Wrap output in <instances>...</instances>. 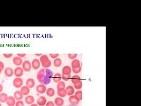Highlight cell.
I'll use <instances>...</instances> for the list:
<instances>
[{
	"label": "cell",
	"instance_id": "d6a6232c",
	"mask_svg": "<svg viewBox=\"0 0 141 106\" xmlns=\"http://www.w3.org/2000/svg\"><path fill=\"white\" fill-rule=\"evenodd\" d=\"M15 106H25V105H24V101L22 100H18L16 101Z\"/></svg>",
	"mask_w": 141,
	"mask_h": 106
},
{
	"label": "cell",
	"instance_id": "5b68a950",
	"mask_svg": "<svg viewBox=\"0 0 141 106\" xmlns=\"http://www.w3.org/2000/svg\"><path fill=\"white\" fill-rule=\"evenodd\" d=\"M68 100H69V103L72 104V105L78 104L80 102V100H79V98L77 97H76L75 95H72V96H69Z\"/></svg>",
	"mask_w": 141,
	"mask_h": 106
},
{
	"label": "cell",
	"instance_id": "4fadbf2b",
	"mask_svg": "<svg viewBox=\"0 0 141 106\" xmlns=\"http://www.w3.org/2000/svg\"><path fill=\"white\" fill-rule=\"evenodd\" d=\"M13 62L15 65L18 66V67H20V65H21L23 63L22 59L21 58L18 57H15L13 58Z\"/></svg>",
	"mask_w": 141,
	"mask_h": 106
},
{
	"label": "cell",
	"instance_id": "5bb4252c",
	"mask_svg": "<svg viewBox=\"0 0 141 106\" xmlns=\"http://www.w3.org/2000/svg\"><path fill=\"white\" fill-rule=\"evenodd\" d=\"M35 82L33 78H30L28 79H27V81H26V86H27L30 89L33 88L35 86Z\"/></svg>",
	"mask_w": 141,
	"mask_h": 106
},
{
	"label": "cell",
	"instance_id": "7c38bea8",
	"mask_svg": "<svg viewBox=\"0 0 141 106\" xmlns=\"http://www.w3.org/2000/svg\"><path fill=\"white\" fill-rule=\"evenodd\" d=\"M65 90H66L67 91V95H68L69 96L74 95L75 93L74 87L72 86H67V87H65Z\"/></svg>",
	"mask_w": 141,
	"mask_h": 106
},
{
	"label": "cell",
	"instance_id": "484cf974",
	"mask_svg": "<svg viewBox=\"0 0 141 106\" xmlns=\"http://www.w3.org/2000/svg\"><path fill=\"white\" fill-rule=\"evenodd\" d=\"M62 64V61L61 58H57L54 59V65L55 67H61Z\"/></svg>",
	"mask_w": 141,
	"mask_h": 106
},
{
	"label": "cell",
	"instance_id": "e0dca14e",
	"mask_svg": "<svg viewBox=\"0 0 141 106\" xmlns=\"http://www.w3.org/2000/svg\"><path fill=\"white\" fill-rule=\"evenodd\" d=\"M20 91L21 92V93L22 94L23 96H28L30 93V88H28V87L26 86H22L21 87V90Z\"/></svg>",
	"mask_w": 141,
	"mask_h": 106
},
{
	"label": "cell",
	"instance_id": "603a6c76",
	"mask_svg": "<svg viewBox=\"0 0 141 106\" xmlns=\"http://www.w3.org/2000/svg\"><path fill=\"white\" fill-rule=\"evenodd\" d=\"M71 82H72L74 84H75L77 83V82L81 81V78L80 76L78 75H74V76H72V77H71Z\"/></svg>",
	"mask_w": 141,
	"mask_h": 106
},
{
	"label": "cell",
	"instance_id": "d6986e66",
	"mask_svg": "<svg viewBox=\"0 0 141 106\" xmlns=\"http://www.w3.org/2000/svg\"><path fill=\"white\" fill-rule=\"evenodd\" d=\"M23 95L20 91H16L14 94V98L16 100H21L23 98Z\"/></svg>",
	"mask_w": 141,
	"mask_h": 106
},
{
	"label": "cell",
	"instance_id": "74e56055",
	"mask_svg": "<svg viewBox=\"0 0 141 106\" xmlns=\"http://www.w3.org/2000/svg\"><path fill=\"white\" fill-rule=\"evenodd\" d=\"M25 56H26L25 54H17V57L21 58H22L23 57H25Z\"/></svg>",
	"mask_w": 141,
	"mask_h": 106
},
{
	"label": "cell",
	"instance_id": "52a82bcc",
	"mask_svg": "<svg viewBox=\"0 0 141 106\" xmlns=\"http://www.w3.org/2000/svg\"><path fill=\"white\" fill-rule=\"evenodd\" d=\"M31 65H32V68H33L34 70H37L40 68L41 63L38 59L37 58L34 59V60H32V63H31Z\"/></svg>",
	"mask_w": 141,
	"mask_h": 106
},
{
	"label": "cell",
	"instance_id": "9a60e30c",
	"mask_svg": "<svg viewBox=\"0 0 141 106\" xmlns=\"http://www.w3.org/2000/svg\"><path fill=\"white\" fill-rule=\"evenodd\" d=\"M6 103L8 106H15L16 103V100L14 98V97L9 96V97H8Z\"/></svg>",
	"mask_w": 141,
	"mask_h": 106
},
{
	"label": "cell",
	"instance_id": "d4e9b609",
	"mask_svg": "<svg viewBox=\"0 0 141 106\" xmlns=\"http://www.w3.org/2000/svg\"><path fill=\"white\" fill-rule=\"evenodd\" d=\"M57 94L59 97H65L67 96V91L65 89H61V90H57Z\"/></svg>",
	"mask_w": 141,
	"mask_h": 106
},
{
	"label": "cell",
	"instance_id": "3957f363",
	"mask_svg": "<svg viewBox=\"0 0 141 106\" xmlns=\"http://www.w3.org/2000/svg\"><path fill=\"white\" fill-rule=\"evenodd\" d=\"M23 84H24V81L20 77L15 78L13 80V86L17 89L22 87L23 86Z\"/></svg>",
	"mask_w": 141,
	"mask_h": 106
},
{
	"label": "cell",
	"instance_id": "e575fe53",
	"mask_svg": "<svg viewBox=\"0 0 141 106\" xmlns=\"http://www.w3.org/2000/svg\"><path fill=\"white\" fill-rule=\"evenodd\" d=\"M3 56L6 58H9L13 56V54H4Z\"/></svg>",
	"mask_w": 141,
	"mask_h": 106
},
{
	"label": "cell",
	"instance_id": "9c48e42d",
	"mask_svg": "<svg viewBox=\"0 0 141 106\" xmlns=\"http://www.w3.org/2000/svg\"><path fill=\"white\" fill-rule=\"evenodd\" d=\"M36 90L37 93H39V94H44V93H46V87L45 85L41 84L38 85L36 87Z\"/></svg>",
	"mask_w": 141,
	"mask_h": 106
},
{
	"label": "cell",
	"instance_id": "ffe728a7",
	"mask_svg": "<svg viewBox=\"0 0 141 106\" xmlns=\"http://www.w3.org/2000/svg\"><path fill=\"white\" fill-rule=\"evenodd\" d=\"M53 81L55 83H58L59 82H61V79H62V76H61V74L59 73H57L53 76L52 77Z\"/></svg>",
	"mask_w": 141,
	"mask_h": 106
},
{
	"label": "cell",
	"instance_id": "6da1fadb",
	"mask_svg": "<svg viewBox=\"0 0 141 106\" xmlns=\"http://www.w3.org/2000/svg\"><path fill=\"white\" fill-rule=\"evenodd\" d=\"M53 76V73L51 70L44 68L39 70L37 75V78L41 84L48 85L51 82Z\"/></svg>",
	"mask_w": 141,
	"mask_h": 106
},
{
	"label": "cell",
	"instance_id": "d590c367",
	"mask_svg": "<svg viewBox=\"0 0 141 106\" xmlns=\"http://www.w3.org/2000/svg\"><path fill=\"white\" fill-rule=\"evenodd\" d=\"M45 106H55V104L53 101H48V102L46 103Z\"/></svg>",
	"mask_w": 141,
	"mask_h": 106
},
{
	"label": "cell",
	"instance_id": "cb8c5ba5",
	"mask_svg": "<svg viewBox=\"0 0 141 106\" xmlns=\"http://www.w3.org/2000/svg\"><path fill=\"white\" fill-rule=\"evenodd\" d=\"M55 91L53 88H48V89H46V94L47 95V96L50 97H52L55 95Z\"/></svg>",
	"mask_w": 141,
	"mask_h": 106
},
{
	"label": "cell",
	"instance_id": "277c9868",
	"mask_svg": "<svg viewBox=\"0 0 141 106\" xmlns=\"http://www.w3.org/2000/svg\"><path fill=\"white\" fill-rule=\"evenodd\" d=\"M22 68L26 72H29L31 71V68H32L31 62L28 60H26V61L23 62L22 64Z\"/></svg>",
	"mask_w": 141,
	"mask_h": 106
},
{
	"label": "cell",
	"instance_id": "8992f818",
	"mask_svg": "<svg viewBox=\"0 0 141 106\" xmlns=\"http://www.w3.org/2000/svg\"><path fill=\"white\" fill-rule=\"evenodd\" d=\"M47 103V100L44 96H40L37 100V104L39 106H45Z\"/></svg>",
	"mask_w": 141,
	"mask_h": 106
},
{
	"label": "cell",
	"instance_id": "4dcf8cb0",
	"mask_svg": "<svg viewBox=\"0 0 141 106\" xmlns=\"http://www.w3.org/2000/svg\"><path fill=\"white\" fill-rule=\"evenodd\" d=\"M81 66H80V67H76V68H73V69H72V71H73L74 73L75 74H78L81 71Z\"/></svg>",
	"mask_w": 141,
	"mask_h": 106
},
{
	"label": "cell",
	"instance_id": "1f68e13d",
	"mask_svg": "<svg viewBox=\"0 0 141 106\" xmlns=\"http://www.w3.org/2000/svg\"><path fill=\"white\" fill-rule=\"evenodd\" d=\"M68 57L71 60H75L77 57V54H69L68 55Z\"/></svg>",
	"mask_w": 141,
	"mask_h": 106
},
{
	"label": "cell",
	"instance_id": "83f0119b",
	"mask_svg": "<svg viewBox=\"0 0 141 106\" xmlns=\"http://www.w3.org/2000/svg\"><path fill=\"white\" fill-rule=\"evenodd\" d=\"M74 87L76 90H80L82 89V80L78 82H77V83L74 84Z\"/></svg>",
	"mask_w": 141,
	"mask_h": 106
},
{
	"label": "cell",
	"instance_id": "30bf717a",
	"mask_svg": "<svg viewBox=\"0 0 141 106\" xmlns=\"http://www.w3.org/2000/svg\"><path fill=\"white\" fill-rule=\"evenodd\" d=\"M72 72V68L69 65L64 66L62 70V74L65 75H71Z\"/></svg>",
	"mask_w": 141,
	"mask_h": 106
},
{
	"label": "cell",
	"instance_id": "836d02e7",
	"mask_svg": "<svg viewBox=\"0 0 141 106\" xmlns=\"http://www.w3.org/2000/svg\"><path fill=\"white\" fill-rule=\"evenodd\" d=\"M50 57L52 58L55 59V58H57L58 57L59 54H50Z\"/></svg>",
	"mask_w": 141,
	"mask_h": 106
},
{
	"label": "cell",
	"instance_id": "44dd1931",
	"mask_svg": "<svg viewBox=\"0 0 141 106\" xmlns=\"http://www.w3.org/2000/svg\"><path fill=\"white\" fill-rule=\"evenodd\" d=\"M8 96L6 93H0V103H6Z\"/></svg>",
	"mask_w": 141,
	"mask_h": 106
},
{
	"label": "cell",
	"instance_id": "ab89813d",
	"mask_svg": "<svg viewBox=\"0 0 141 106\" xmlns=\"http://www.w3.org/2000/svg\"><path fill=\"white\" fill-rule=\"evenodd\" d=\"M38 106L37 104H35V103H33V104H31V106Z\"/></svg>",
	"mask_w": 141,
	"mask_h": 106
},
{
	"label": "cell",
	"instance_id": "f35d334b",
	"mask_svg": "<svg viewBox=\"0 0 141 106\" xmlns=\"http://www.w3.org/2000/svg\"><path fill=\"white\" fill-rule=\"evenodd\" d=\"M3 91V86H2V84H0V93H1Z\"/></svg>",
	"mask_w": 141,
	"mask_h": 106
},
{
	"label": "cell",
	"instance_id": "ac0fdd59",
	"mask_svg": "<svg viewBox=\"0 0 141 106\" xmlns=\"http://www.w3.org/2000/svg\"><path fill=\"white\" fill-rule=\"evenodd\" d=\"M35 101V98L32 96H30V95H28L25 98V102L27 103V104H33Z\"/></svg>",
	"mask_w": 141,
	"mask_h": 106
},
{
	"label": "cell",
	"instance_id": "f546056e",
	"mask_svg": "<svg viewBox=\"0 0 141 106\" xmlns=\"http://www.w3.org/2000/svg\"><path fill=\"white\" fill-rule=\"evenodd\" d=\"M62 79L65 82H68L71 78V75H65V74H62Z\"/></svg>",
	"mask_w": 141,
	"mask_h": 106
},
{
	"label": "cell",
	"instance_id": "8fae6325",
	"mask_svg": "<svg viewBox=\"0 0 141 106\" xmlns=\"http://www.w3.org/2000/svg\"><path fill=\"white\" fill-rule=\"evenodd\" d=\"M4 74L5 76L10 77H12L14 75V71L11 67H7L4 70Z\"/></svg>",
	"mask_w": 141,
	"mask_h": 106
},
{
	"label": "cell",
	"instance_id": "8d00e7d4",
	"mask_svg": "<svg viewBox=\"0 0 141 106\" xmlns=\"http://www.w3.org/2000/svg\"><path fill=\"white\" fill-rule=\"evenodd\" d=\"M4 68V64L2 61H0V70L2 71Z\"/></svg>",
	"mask_w": 141,
	"mask_h": 106
},
{
	"label": "cell",
	"instance_id": "f1b7e54d",
	"mask_svg": "<svg viewBox=\"0 0 141 106\" xmlns=\"http://www.w3.org/2000/svg\"><path fill=\"white\" fill-rule=\"evenodd\" d=\"M75 96L79 98V100H82V91L81 90H78L75 93Z\"/></svg>",
	"mask_w": 141,
	"mask_h": 106
},
{
	"label": "cell",
	"instance_id": "7bdbcfd3",
	"mask_svg": "<svg viewBox=\"0 0 141 106\" xmlns=\"http://www.w3.org/2000/svg\"><path fill=\"white\" fill-rule=\"evenodd\" d=\"M0 106H2V105H1V103H0Z\"/></svg>",
	"mask_w": 141,
	"mask_h": 106
},
{
	"label": "cell",
	"instance_id": "7a4b0ae2",
	"mask_svg": "<svg viewBox=\"0 0 141 106\" xmlns=\"http://www.w3.org/2000/svg\"><path fill=\"white\" fill-rule=\"evenodd\" d=\"M39 61L44 68H48L51 65V61L46 55H42L39 58Z\"/></svg>",
	"mask_w": 141,
	"mask_h": 106
},
{
	"label": "cell",
	"instance_id": "ba28073f",
	"mask_svg": "<svg viewBox=\"0 0 141 106\" xmlns=\"http://www.w3.org/2000/svg\"><path fill=\"white\" fill-rule=\"evenodd\" d=\"M14 75H15L16 77H21L24 75V70H23L22 67H17L14 70Z\"/></svg>",
	"mask_w": 141,
	"mask_h": 106
},
{
	"label": "cell",
	"instance_id": "2e32d148",
	"mask_svg": "<svg viewBox=\"0 0 141 106\" xmlns=\"http://www.w3.org/2000/svg\"><path fill=\"white\" fill-rule=\"evenodd\" d=\"M54 104L57 106H62L64 104V100L61 97H57L55 98Z\"/></svg>",
	"mask_w": 141,
	"mask_h": 106
},
{
	"label": "cell",
	"instance_id": "4316f807",
	"mask_svg": "<svg viewBox=\"0 0 141 106\" xmlns=\"http://www.w3.org/2000/svg\"><path fill=\"white\" fill-rule=\"evenodd\" d=\"M66 87L65 83L64 82H59L57 83V90H61V89H65Z\"/></svg>",
	"mask_w": 141,
	"mask_h": 106
},
{
	"label": "cell",
	"instance_id": "7402d4cb",
	"mask_svg": "<svg viewBox=\"0 0 141 106\" xmlns=\"http://www.w3.org/2000/svg\"><path fill=\"white\" fill-rule=\"evenodd\" d=\"M80 66H81L80 61H79V60H78V59H75V60H74L73 61H72V63H71V68H72V69L76 68V67H80Z\"/></svg>",
	"mask_w": 141,
	"mask_h": 106
},
{
	"label": "cell",
	"instance_id": "b9f144b4",
	"mask_svg": "<svg viewBox=\"0 0 141 106\" xmlns=\"http://www.w3.org/2000/svg\"><path fill=\"white\" fill-rule=\"evenodd\" d=\"M1 72H2V71H1V70H0V74H1Z\"/></svg>",
	"mask_w": 141,
	"mask_h": 106
},
{
	"label": "cell",
	"instance_id": "60d3db41",
	"mask_svg": "<svg viewBox=\"0 0 141 106\" xmlns=\"http://www.w3.org/2000/svg\"><path fill=\"white\" fill-rule=\"evenodd\" d=\"M35 55H36L37 56H40V57H41V56L42 54H36Z\"/></svg>",
	"mask_w": 141,
	"mask_h": 106
}]
</instances>
